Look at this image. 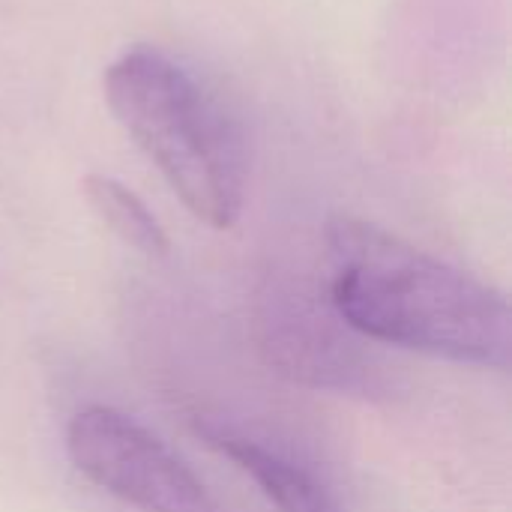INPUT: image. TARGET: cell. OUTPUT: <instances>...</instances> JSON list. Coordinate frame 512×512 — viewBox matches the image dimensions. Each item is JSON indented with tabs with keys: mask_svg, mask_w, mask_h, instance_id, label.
<instances>
[{
	"mask_svg": "<svg viewBox=\"0 0 512 512\" xmlns=\"http://www.w3.org/2000/svg\"><path fill=\"white\" fill-rule=\"evenodd\" d=\"M324 240L330 306L354 333L456 366L510 369L512 315L498 288L360 216H330Z\"/></svg>",
	"mask_w": 512,
	"mask_h": 512,
	"instance_id": "cell-1",
	"label": "cell"
},
{
	"mask_svg": "<svg viewBox=\"0 0 512 512\" xmlns=\"http://www.w3.org/2000/svg\"><path fill=\"white\" fill-rule=\"evenodd\" d=\"M105 102L183 207L228 231L246 204L249 156L237 117L177 57L153 45L123 51L105 69Z\"/></svg>",
	"mask_w": 512,
	"mask_h": 512,
	"instance_id": "cell-2",
	"label": "cell"
},
{
	"mask_svg": "<svg viewBox=\"0 0 512 512\" xmlns=\"http://www.w3.org/2000/svg\"><path fill=\"white\" fill-rule=\"evenodd\" d=\"M72 468L138 512H219L204 483L150 429L108 405H87L66 423Z\"/></svg>",
	"mask_w": 512,
	"mask_h": 512,
	"instance_id": "cell-3",
	"label": "cell"
},
{
	"mask_svg": "<svg viewBox=\"0 0 512 512\" xmlns=\"http://www.w3.org/2000/svg\"><path fill=\"white\" fill-rule=\"evenodd\" d=\"M192 429L204 447H210L213 453L228 459L237 471H243L279 512H342L330 489L318 483L306 468L258 444L240 429L210 417L204 420L198 417Z\"/></svg>",
	"mask_w": 512,
	"mask_h": 512,
	"instance_id": "cell-4",
	"label": "cell"
},
{
	"mask_svg": "<svg viewBox=\"0 0 512 512\" xmlns=\"http://www.w3.org/2000/svg\"><path fill=\"white\" fill-rule=\"evenodd\" d=\"M84 198L96 219L129 249L150 261H162L171 252L168 231L156 219V213L117 177L108 174H87L84 177Z\"/></svg>",
	"mask_w": 512,
	"mask_h": 512,
	"instance_id": "cell-5",
	"label": "cell"
}]
</instances>
